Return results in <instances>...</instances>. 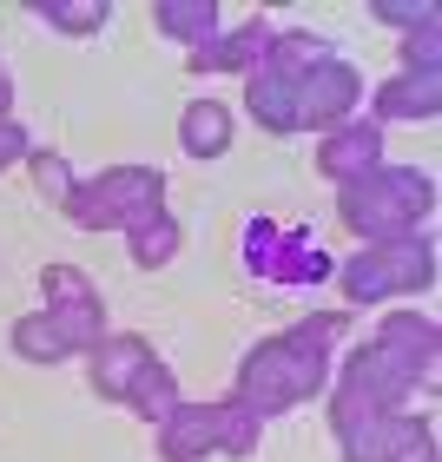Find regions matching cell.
<instances>
[{"mask_svg":"<svg viewBox=\"0 0 442 462\" xmlns=\"http://www.w3.org/2000/svg\"><path fill=\"white\" fill-rule=\"evenodd\" d=\"M324 383V356L318 350H304V330L298 337H278V344H264L258 356L244 364V383H238V396H244V410H278V403H298V396H310Z\"/></svg>","mask_w":442,"mask_h":462,"instance_id":"cell-1","label":"cell"},{"mask_svg":"<svg viewBox=\"0 0 442 462\" xmlns=\"http://www.w3.org/2000/svg\"><path fill=\"white\" fill-rule=\"evenodd\" d=\"M344 218L356 231H370V238H383V231H410L416 218L429 212V179H416V172H364V179H350V192H344Z\"/></svg>","mask_w":442,"mask_h":462,"instance_id":"cell-2","label":"cell"},{"mask_svg":"<svg viewBox=\"0 0 442 462\" xmlns=\"http://www.w3.org/2000/svg\"><path fill=\"white\" fill-rule=\"evenodd\" d=\"M165 199V179L159 172H139V165H119V172H106L99 185H87V192H73V225H145L159 212Z\"/></svg>","mask_w":442,"mask_h":462,"instance_id":"cell-3","label":"cell"},{"mask_svg":"<svg viewBox=\"0 0 442 462\" xmlns=\"http://www.w3.org/2000/svg\"><path fill=\"white\" fill-rule=\"evenodd\" d=\"M47 298H60V304H47V324L60 330V344L67 350H93L99 344V291L79 278V271L53 264L47 271Z\"/></svg>","mask_w":442,"mask_h":462,"instance_id":"cell-4","label":"cell"},{"mask_svg":"<svg viewBox=\"0 0 442 462\" xmlns=\"http://www.w3.org/2000/svg\"><path fill=\"white\" fill-rule=\"evenodd\" d=\"M429 251L423 245H396V251H370V258H356L350 264V298H383V291H416V284H429Z\"/></svg>","mask_w":442,"mask_h":462,"instance_id":"cell-5","label":"cell"},{"mask_svg":"<svg viewBox=\"0 0 442 462\" xmlns=\"http://www.w3.org/2000/svg\"><path fill=\"white\" fill-rule=\"evenodd\" d=\"M350 99H356V73L336 67V60H324V67H310L304 87H298V125H330V119H344Z\"/></svg>","mask_w":442,"mask_h":462,"instance_id":"cell-6","label":"cell"},{"mask_svg":"<svg viewBox=\"0 0 442 462\" xmlns=\"http://www.w3.org/2000/svg\"><path fill=\"white\" fill-rule=\"evenodd\" d=\"M225 436V403H205V410H192V403H179L172 416H165V462H192L198 449H212Z\"/></svg>","mask_w":442,"mask_h":462,"instance_id":"cell-7","label":"cell"},{"mask_svg":"<svg viewBox=\"0 0 442 462\" xmlns=\"http://www.w3.org/2000/svg\"><path fill=\"white\" fill-rule=\"evenodd\" d=\"M93 356H99V364H93V383L106 390V396H125V390L145 376V364H159L145 337H99Z\"/></svg>","mask_w":442,"mask_h":462,"instance_id":"cell-8","label":"cell"},{"mask_svg":"<svg viewBox=\"0 0 442 462\" xmlns=\"http://www.w3.org/2000/svg\"><path fill=\"white\" fill-rule=\"evenodd\" d=\"M179 139H185L192 159H218L231 145V113L218 106V99H192V113L179 119Z\"/></svg>","mask_w":442,"mask_h":462,"instance_id":"cell-9","label":"cell"},{"mask_svg":"<svg viewBox=\"0 0 442 462\" xmlns=\"http://www.w3.org/2000/svg\"><path fill=\"white\" fill-rule=\"evenodd\" d=\"M376 152H383V139H376V125H350V133H336L324 145V172L330 179H356V172H376Z\"/></svg>","mask_w":442,"mask_h":462,"instance_id":"cell-10","label":"cell"},{"mask_svg":"<svg viewBox=\"0 0 442 462\" xmlns=\"http://www.w3.org/2000/svg\"><path fill=\"white\" fill-rule=\"evenodd\" d=\"M172 251H179V225L165 218V212H152L145 225H133V258L145 264V271H159V264H172Z\"/></svg>","mask_w":442,"mask_h":462,"instance_id":"cell-11","label":"cell"},{"mask_svg":"<svg viewBox=\"0 0 442 462\" xmlns=\"http://www.w3.org/2000/svg\"><path fill=\"white\" fill-rule=\"evenodd\" d=\"M125 396H133V403L152 416V423H165V416L179 410V383H172V370H165V364H145V376H139Z\"/></svg>","mask_w":442,"mask_h":462,"instance_id":"cell-12","label":"cell"},{"mask_svg":"<svg viewBox=\"0 0 442 462\" xmlns=\"http://www.w3.org/2000/svg\"><path fill=\"white\" fill-rule=\"evenodd\" d=\"M14 350L27 356V364H60V356H67L60 330L47 324V310H40V318H20V324H14Z\"/></svg>","mask_w":442,"mask_h":462,"instance_id":"cell-13","label":"cell"},{"mask_svg":"<svg viewBox=\"0 0 442 462\" xmlns=\"http://www.w3.org/2000/svg\"><path fill=\"white\" fill-rule=\"evenodd\" d=\"M264 53V27H244L238 40H218V53H192V67H251V60Z\"/></svg>","mask_w":442,"mask_h":462,"instance_id":"cell-14","label":"cell"},{"mask_svg":"<svg viewBox=\"0 0 442 462\" xmlns=\"http://www.w3.org/2000/svg\"><path fill=\"white\" fill-rule=\"evenodd\" d=\"M376 106H383V113H436V79L423 73V79H416V87H410V79H396V87H383V99H376Z\"/></svg>","mask_w":442,"mask_h":462,"instance_id":"cell-15","label":"cell"},{"mask_svg":"<svg viewBox=\"0 0 442 462\" xmlns=\"http://www.w3.org/2000/svg\"><path fill=\"white\" fill-rule=\"evenodd\" d=\"M33 179H40V192H53L60 205H73V192H79V185H73V172H67V159H60V152H33Z\"/></svg>","mask_w":442,"mask_h":462,"instance_id":"cell-16","label":"cell"},{"mask_svg":"<svg viewBox=\"0 0 442 462\" xmlns=\"http://www.w3.org/2000/svg\"><path fill=\"white\" fill-rule=\"evenodd\" d=\"M212 7H159V27H172V33H198V47H205V33H212Z\"/></svg>","mask_w":442,"mask_h":462,"instance_id":"cell-17","label":"cell"},{"mask_svg":"<svg viewBox=\"0 0 442 462\" xmlns=\"http://www.w3.org/2000/svg\"><path fill=\"white\" fill-rule=\"evenodd\" d=\"M40 14H47V20H60V27H79V33H87V27H106V0H99V7H40Z\"/></svg>","mask_w":442,"mask_h":462,"instance_id":"cell-18","label":"cell"},{"mask_svg":"<svg viewBox=\"0 0 442 462\" xmlns=\"http://www.w3.org/2000/svg\"><path fill=\"white\" fill-rule=\"evenodd\" d=\"M20 152H27V139H20V125H7V119H0V172H7V165H14Z\"/></svg>","mask_w":442,"mask_h":462,"instance_id":"cell-19","label":"cell"},{"mask_svg":"<svg viewBox=\"0 0 442 462\" xmlns=\"http://www.w3.org/2000/svg\"><path fill=\"white\" fill-rule=\"evenodd\" d=\"M0 119H7V73H0Z\"/></svg>","mask_w":442,"mask_h":462,"instance_id":"cell-20","label":"cell"}]
</instances>
